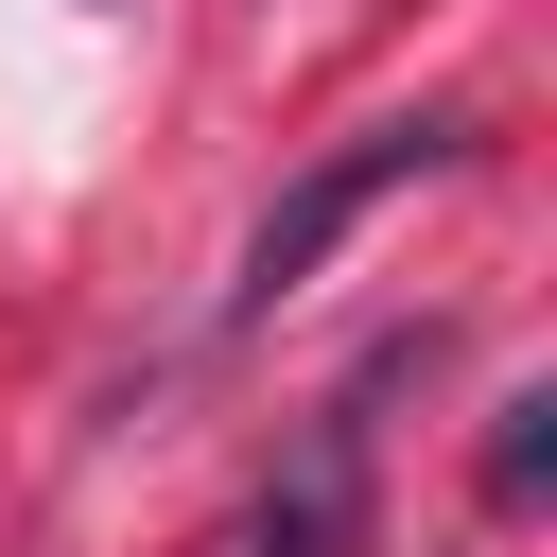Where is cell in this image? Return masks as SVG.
<instances>
[{
    "label": "cell",
    "mask_w": 557,
    "mask_h": 557,
    "mask_svg": "<svg viewBox=\"0 0 557 557\" xmlns=\"http://www.w3.org/2000/svg\"><path fill=\"white\" fill-rule=\"evenodd\" d=\"M453 157H470V122H453V104L331 139V157H313V174H296V191H278L261 226H244V313H278V296H296V278H313V261H331V244H348V226H366L383 191H418V174H453Z\"/></svg>",
    "instance_id": "obj_1"
},
{
    "label": "cell",
    "mask_w": 557,
    "mask_h": 557,
    "mask_svg": "<svg viewBox=\"0 0 557 557\" xmlns=\"http://www.w3.org/2000/svg\"><path fill=\"white\" fill-rule=\"evenodd\" d=\"M540 470H557V400L522 383V400H505V435H487V505H540Z\"/></svg>",
    "instance_id": "obj_2"
}]
</instances>
